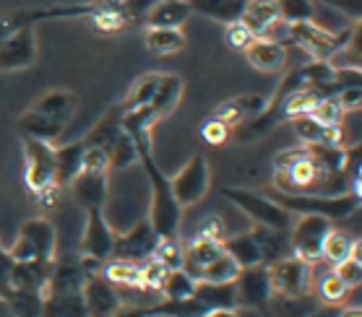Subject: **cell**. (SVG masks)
I'll use <instances>...</instances> for the list:
<instances>
[{
  "label": "cell",
  "mask_w": 362,
  "mask_h": 317,
  "mask_svg": "<svg viewBox=\"0 0 362 317\" xmlns=\"http://www.w3.org/2000/svg\"><path fill=\"white\" fill-rule=\"evenodd\" d=\"M193 289H196V281L182 268H177L165 276L159 294H162V299H188V297H193Z\"/></svg>",
  "instance_id": "cell-34"
},
{
  "label": "cell",
  "mask_w": 362,
  "mask_h": 317,
  "mask_svg": "<svg viewBox=\"0 0 362 317\" xmlns=\"http://www.w3.org/2000/svg\"><path fill=\"white\" fill-rule=\"evenodd\" d=\"M235 297L238 307H253L264 312L272 304V281H269V265H250L243 268L235 278Z\"/></svg>",
  "instance_id": "cell-13"
},
{
  "label": "cell",
  "mask_w": 362,
  "mask_h": 317,
  "mask_svg": "<svg viewBox=\"0 0 362 317\" xmlns=\"http://www.w3.org/2000/svg\"><path fill=\"white\" fill-rule=\"evenodd\" d=\"M146 47L159 57L175 55L185 47V34L180 29H165V26H148L146 32Z\"/></svg>",
  "instance_id": "cell-30"
},
{
  "label": "cell",
  "mask_w": 362,
  "mask_h": 317,
  "mask_svg": "<svg viewBox=\"0 0 362 317\" xmlns=\"http://www.w3.org/2000/svg\"><path fill=\"white\" fill-rule=\"evenodd\" d=\"M243 55L250 63V68H255L258 73H266V76L279 73L287 66V47L274 40H266V37H255L243 49Z\"/></svg>",
  "instance_id": "cell-18"
},
{
  "label": "cell",
  "mask_w": 362,
  "mask_h": 317,
  "mask_svg": "<svg viewBox=\"0 0 362 317\" xmlns=\"http://www.w3.org/2000/svg\"><path fill=\"white\" fill-rule=\"evenodd\" d=\"M352 32L354 24L344 32H331V29H323L315 21H303V24L289 26V44L300 47L315 63H329L331 57L349 42Z\"/></svg>",
  "instance_id": "cell-5"
},
{
  "label": "cell",
  "mask_w": 362,
  "mask_h": 317,
  "mask_svg": "<svg viewBox=\"0 0 362 317\" xmlns=\"http://www.w3.org/2000/svg\"><path fill=\"white\" fill-rule=\"evenodd\" d=\"M102 273H105L110 284H115L117 289H128V286H141V265H139V263H128V261L105 263Z\"/></svg>",
  "instance_id": "cell-33"
},
{
  "label": "cell",
  "mask_w": 362,
  "mask_h": 317,
  "mask_svg": "<svg viewBox=\"0 0 362 317\" xmlns=\"http://www.w3.org/2000/svg\"><path fill=\"white\" fill-rule=\"evenodd\" d=\"M344 109L339 107V102L334 97H323L318 104L313 107V112H310V117H315V120L321 122V125H326V128H331V125H341L344 122Z\"/></svg>",
  "instance_id": "cell-41"
},
{
  "label": "cell",
  "mask_w": 362,
  "mask_h": 317,
  "mask_svg": "<svg viewBox=\"0 0 362 317\" xmlns=\"http://www.w3.org/2000/svg\"><path fill=\"white\" fill-rule=\"evenodd\" d=\"M0 247H3V244H0Z\"/></svg>",
  "instance_id": "cell-53"
},
{
  "label": "cell",
  "mask_w": 362,
  "mask_h": 317,
  "mask_svg": "<svg viewBox=\"0 0 362 317\" xmlns=\"http://www.w3.org/2000/svg\"><path fill=\"white\" fill-rule=\"evenodd\" d=\"M190 18L188 0H157L146 13L148 26H165V29H182Z\"/></svg>",
  "instance_id": "cell-27"
},
{
  "label": "cell",
  "mask_w": 362,
  "mask_h": 317,
  "mask_svg": "<svg viewBox=\"0 0 362 317\" xmlns=\"http://www.w3.org/2000/svg\"><path fill=\"white\" fill-rule=\"evenodd\" d=\"M222 250L238 263L240 268H250V265H261V263H264V255H261V247H258V239H255L253 229H250V232H243V234H238V237H224Z\"/></svg>",
  "instance_id": "cell-25"
},
{
  "label": "cell",
  "mask_w": 362,
  "mask_h": 317,
  "mask_svg": "<svg viewBox=\"0 0 362 317\" xmlns=\"http://www.w3.org/2000/svg\"><path fill=\"white\" fill-rule=\"evenodd\" d=\"M339 309L341 304H318L308 317H339Z\"/></svg>",
  "instance_id": "cell-49"
},
{
  "label": "cell",
  "mask_w": 362,
  "mask_h": 317,
  "mask_svg": "<svg viewBox=\"0 0 362 317\" xmlns=\"http://www.w3.org/2000/svg\"><path fill=\"white\" fill-rule=\"evenodd\" d=\"M349 286H344L341 281L337 278V273L331 270L329 276H323L321 281H318V301L321 304H344V299L349 297Z\"/></svg>",
  "instance_id": "cell-40"
},
{
  "label": "cell",
  "mask_w": 362,
  "mask_h": 317,
  "mask_svg": "<svg viewBox=\"0 0 362 317\" xmlns=\"http://www.w3.org/2000/svg\"><path fill=\"white\" fill-rule=\"evenodd\" d=\"M266 198H272L274 203L281 205L284 211L297 213V216H326V219H349L360 208V196L354 193H341V196H289V193H279V190H269L264 193Z\"/></svg>",
  "instance_id": "cell-4"
},
{
  "label": "cell",
  "mask_w": 362,
  "mask_h": 317,
  "mask_svg": "<svg viewBox=\"0 0 362 317\" xmlns=\"http://www.w3.org/2000/svg\"><path fill=\"white\" fill-rule=\"evenodd\" d=\"M272 304L279 312V317H308L321 301H318V297L308 292L303 297H287V299L284 297H272Z\"/></svg>",
  "instance_id": "cell-32"
},
{
  "label": "cell",
  "mask_w": 362,
  "mask_h": 317,
  "mask_svg": "<svg viewBox=\"0 0 362 317\" xmlns=\"http://www.w3.org/2000/svg\"><path fill=\"white\" fill-rule=\"evenodd\" d=\"M151 258H154L157 263H162L167 270L182 268V242L177 239V237H170V239H159Z\"/></svg>",
  "instance_id": "cell-39"
},
{
  "label": "cell",
  "mask_w": 362,
  "mask_h": 317,
  "mask_svg": "<svg viewBox=\"0 0 362 317\" xmlns=\"http://www.w3.org/2000/svg\"><path fill=\"white\" fill-rule=\"evenodd\" d=\"M224 40H227V44H230L232 49H240V52H243L255 37L250 34V29H247L243 21H235V24H227V29H224Z\"/></svg>",
  "instance_id": "cell-44"
},
{
  "label": "cell",
  "mask_w": 362,
  "mask_h": 317,
  "mask_svg": "<svg viewBox=\"0 0 362 317\" xmlns=\"http://www.w3.org/2000/svg\"><path fill=\"white\" fill-rule=\"evenodd\" d=\"M71 193H74L76 203L83 211L91 208H105L107 201V174L105 172H78L71 182Z\"/></svg>",
  "instance_id": "cell-19"
},
{
  "label": "cell",
  "mask_w": 362,
  "mask_h": 317,
  "mask_svg": "<svg viewBox=\"0 0 362 317\" xmlns=\"http://www.w3.org/2000/svg\"><path fill=\"white\" fill-rule=\"evenodd\" d=\"M193 299L201 301L209 312L211 309H238L235 284H206V281H196Z\"/></svg>",
  "instance_id": "cell-28"
},
{
  "label": "cell",
  "mask_w": 362,
  "mask_h": 317,
  "mask_svg": "<svg viewBox=\"0 0 362 317\" xmlns=\"http://www.w3.org/2000/svg\"><path fill=\"white\" fill-rule=\"evenodd\" d=\"M266 97H258V94H240V97H230L219 102V104L209 112V117H214V120L224 122L230 131H238L243 128L245 122H250L253 117L266 109Z\"/></svg>",
  "instance_id": "cell-16"
},
{
  "label": "cell",
  "mask_w": 362,
  "mask_h": 317,
  "mask_svg": "<svg viewBox=\"0 0 362 317\" xmlns=\"http://www.w3.org/2000/svg\"><path fill=\"white\" fill-rule=\"evenodd\" d=\"M240 265L232 261L227 252H219L214 261L209 263L204 270H201V276L198 281H206V284H235V278L240 276Z\"/></svg>",
  "instance_id": "cell-31"
},
{
  "label": "cell",
  "mask_w": 362,
  "mask_h": 317,
  "mask_svg": "<svg viewBox=\"0 0 362 317\" xmlns=\"http://www.w3.org/2000/svg\"><path fill=\"white\" fill-rule=\"evenodd\" d=\"M170 185H173L175 201L180 208H188V205H196L198 201H204V196L211 187V169H209V159H206L204 151H198L182 164L180 172L170 177Z\"/></svg>",
  "instance_id": "cell-8"
},
{
  "label": "cell",
  "mask_w": 362,
  "mask_h": 317,
  "mask_svg": "<svg viewBox=\"0 0 362 317\" xmlns=\"http://www.w3.org/2000/svg\"><path fill=\"white\" fill-rule=\"evenodd\" d=\"M55 261H32V263H13L11 270V292H37L45 294L52 273Z\"/></svg>",
  "instance_id": "cell-20"
},
{
  "label": "cell",
  "mask_w": 362,
  "mask_h": 317,
  "mask_svg": "<svg viewBox=\"0 0 362 317\" xmlns=\"http://www.w3.org/2000/svg\"><path fill=\"white\" fill-rule=\"evenodd\" d=\"M76 109H78V97L68 89H52L42 94L21 117H18V133L24 138L45 140V143H55V140L66 133V128L74 120Z\"/></svg>",
  "instance_id": "cell-3"
},
{
  "label": "cell",
  "mask_w": 362,
  "mask_h": 317,
  "mask_svg": "<svg viewBox=\"0 0 362 317\" xmlns=\"http://www.w3.org/2000/svg\"><path fill=\"white\" fill-rule=\"evenodd\" d=\"M159 237L148 219L136 221L131 232L115 234V247H112V258L110 261H128V263H144L146 258L154 255Z\"/></svg>",
  "instance_id": "cell-12"
},
{
  "label": "cell",
  "mask_w": 362,
  "mask_h": 317,
  "mask_svg": "<svg viewBox=\"0 0 362 317\" xmlns=\"http://www.w3.org/2000/svg\"><path fill=\"white\" fill-rule=\"evenodd\" d=\"M0 317H13V312H11V304L6 297H0Z\"/></svg>",
  "instance_id": "cell-52"
},
{
  "label": "cell",
  "mask_w": 362,
  "mask_h": 317,
  "mask_svg": "<svg viewBox=\"0 0 362 317\" xmlns=\"http://www.w3.org/2000/svg\"><path fill=\"white\" fill-rule=\"evenodd\" d=\"M274 190L289 196H341L352 193L349 179L341 172L326 169L313 146L281 151L274 162Z\"/></svg>",
  "instance_id": "cell-1"
},
{
  "label": "cell",
  "mask_w": 362,
  "mask_h": 317,
  "mask_svg": "<svg viewBox=\"0 0 362 317\" xmlns=\"http://www.w3.org/2000/svg\"><path fill=\"white\" fill-rule=\"evenodd\" d=\"M230 136H232L230 128H227L224 122L214 120V117H209V120L201 125V138H204L209 146H222V143L230 138Z\"/></svg>",
  "instance_id": "cell-43"
},
{
  "label": "cell",
  "mask_w": 362,
  "mask_h": 317,
  "mask_svg": "<svg viewBox=\"0 0 362 317\" xmlns=\"http://www.w3.org/2000/svg\"><path fill=\"white\" fill-rule=\"evenodd\" d=\"M83 301H86L89 317H112L120 309V304H123L115 284H110L102 270L86 278V284H83Z\"/></svg>",
  "instance_id": "cell-17"
},
{
  "label": "cell",
  "mask_w": 362,
  "mask_h": 317,
  "mask_svg": "<svg viewBox=\"0 0 362 317\" xmlns=\"http://www.w3.org/2000/svg\"><path fill=\"white\" fill-rule=\"evenodd\" d=\"M196 237H204V239H214V242H222V239H224V224H222V219H216V216L206 219V224L198 229Z\"/></svg>",
  "instance_id": "cell-48"
},
{
  "label": "cell",
  "mask_w": 362,
  "mask_h": 317,
  "mask_svg": "<svg viewBox=\"0 0 362 317\" xmlns=\"http://www.w3.org/2000/svg\"><path fill=\"white\" fill-rule=\"evenodd\" d=\"M37 60V32L34 26H21L0 42V71H24Z\"/></svg>",
  "instance_id": "cell-15"
},
{
  "label": "cell",
  "mask_w": 362,
  "mask_h": 317,
  "mask_svg": "<svg viewBox=\"0 0 362 317\" xmlns=\"http://www.w3.org/2000/svg\"><path fill=\"white\" fill-rule=\"evenodd\" d=\"M346 258H360V242L341 229H331L323 242L321 261H326L329 265H339Z\"/></svg>",
  "instance_id": "cell-29"
},
{
  "label": "cell",
  "mask_w": 362,
  "mask_h": 317,
  "mask_svg": "<svg viewBox=\"0 0 362 317\" xmlns=\"http://www.w3.org/2000/svg\"><path fill=\"white\" fill-rule=\"evenodd\" d=\"M11 270H13V258L8 250L0 247V297H8L11 292Z\"/></svg>",
  "instance_id": "cell-47"
},
{
  "label": "cell",
  "mask_w": 362,
  "mask_h": 317,
  "mask_svg": "<svg viewBox=\"0 0 362 317\" xmlns=\"http://www.w3.org/2000/svg\"><path fill=\"white\" fill-rule=\"evenodd\" d=\"M334 224L326 216H315V213H308V216H300L297 224L292 227V237H289V250L297 261L313 265L315 261H321V250L323 242H326V234H329Z\"/></svg>",
  "instance_id": "cell-9"
},
{
  "label": "cell",
  "mask_w": 362,
  "mask_h": 317,
  "mask_svg": "<svg viewBox=\"0 0 362 317\" xmlns=\"http://www.w3.org/2000/svg\"><path fill=\"white\" fill-rule=\"evenodd\" d=\"M110 151V169H125L131 167L133 162H139V154H136V143L128 133H120L115 138V143L107 148Z\"/></svg>",
  "instance_id": "cell-38"
},
{
  "label": "cell",
  "mask_w": 362,
  "mask_h": 317,
  "mask_svg": "<svg viewBox=\"0 0 362 317\" xmlns=\"http://www.w3.org/2000/svg\"><path fill=\"white\" fill-rule=\"evenodd\" d=\"M83 151H86V143H83V140L63 143V146L55 148V185L68 187L74 182V177L81 172Z\"/></svg>",
  "instance_id": "cell-23"
},
{
  "label": "cell",
  "mask_w": 362,
  "mask_h": 317,
  "mask_svg": "<svg viewBox=\"0 0 362 317\" xmlns=\"http://www.w3.org/2000/svg\"><path fill=\"white\" fill-rule=\"evenodd\" d=\"M334 99L339 102V107L344 109V112H357L362 107V86L360 83H349L344 89H339L334 94Z\"/></svg>",
  "instance_id": "cell-45"
},
{
  "label": "cell",
  "mask_w": 362,
  "mask_h": 317,
  "mask_svg": "<svg viewBox=\"0 0 362 317\" xmlns=\"http://www.w3.org/2000/svg\"><path fill=\"white\" fill-rule=\"evenodd\" d=\"M269 281L272 297H303L310 292V265L297 261L295 255H287L281 261L269 263Z\"/></svg>",
  "instance_id": "cell-11"
},
{
  "label": "cell",
  "mask_w": 362,
  "mask_h": 317,
  "mask_svg": "<svg viewBox=\"0 0 362 317\" xmlns=\"http://www.w3.org/2000/svg\"><path fill=\"white\" fill-rule=\"evenodd\" d=\"M182 89H185V83H182L180 76L162 73L157 91H154V97H151V102H148V109H151V114L157 117V122L165 120L167 114H173L175 109H177L180 97H182Z\"/></svg>",
  "instance_id": "cell-21"
},
{
  "label": "cell",
  "mask_w": 362,
  "mask_h": 317,
  "mask_svg": "<svg viewBox=\"0 0 362 317\" xmlns=\"http://www.w3.org/2000/svg\"><path fill=\"white\" fill-rule=\"evenodd\" d=\"M133 143H136V154H139V162L144 167L148 177V187H151V205H148V224L154 227L159 239H170V237H177L180 232V216L182 208L175 201L173 185H170V177L159 169V164L154 162V154H151V133L139 131L131 133Z\"/></svg>",
  "instance_id": "cell-2"
},
{
  "label": "cell",
  "mask_w": 362,
  "mask_h": 317,
  "mask_svg": "<svg viewBox=\"0 0 362 317\" xmlns=\"http://www.w3.org/2000/svg\"><path fill=\"white\" fill-rule=\"evenodd\" d=\"M58 250V232L47 219H29L21 224L13 247H8V255L13 263H32V261H55Z\"/></svg>",
  "instance_id": "cell-7"
},
{
  "label": "cell",
  "mask_w": 362,
  "mask_h": 317,
  "mask_svg": "<svg viewBox=\"0 0 362 317\" xmlns=\"http://www.w3.org/2000/svg\"><path fill=\"white\" fill-rule=\"evenodd\" d=\"M276 11H279V21L295 26L303 21H313L315 3L313 0H276Z\"/></svg>",
  "instance_id": "cell-35"
},
{
  "label": "cell",
  "mask_w": 362,
  "mask_h": 317,
  "mask_svg": "<svg viewBox=\"0 0 362 317\" xmlns=\"http://www.w3.org/2000/svg\"><path fill=\"white\" fill-rule=\"evenodd\" d=\"M159 78H162V73H146V76H141L139 81L133 83V89H131V94H128V99H125V102H120V104H123V109H136V107H146L148 102H151V97H154V91H157Z\"/></svg>",
  "instance_id": "cell-36"
},
{
  "label": "cell",
  "mask_w": 362,
  "mask_h": 317,
  "mask_svg": "<svg viewBox=\"0 0 362 317\" xmlns=\"http://www.w3.org/2000/svg\"><path fill=\"white\" fill-rule=\"evenodd\" d=\"M115 247V232L110 229L105 219V208H91L86 211V227L81 234V255L94 258L99 263H107L112 258Z\"/></svg>",
  "instance_id": "cell-14"
},
{
  "label": "cell",
  "mask_w": 362,
  "mask_h": 317,
  "mask_svg": "<svg viewBox=\"0 0 362 317\" xmlns=\"http://www.w3.org/2000/svg\"><path fill=\"white\" fill-rule=\"evenodd\" d=\"M24 182L34 196L55 187V146L24 138Z\"/></svg>",
  "instance_id": "cell-10"
},
{
  "label": "cell",
  "mask_w": 362,
  "mask_h": 317,
  "mask_svg": "<svg viewBox=\"0 0 362 317\" xmlns=\"http://www.w3.org/2000/svg\"><path fill=\"white\" fill-rule=\"evenodd\" d=\"M240 21L250 29L253 37H264V34L279 21L276 0H245V8H243Z\"/></svg>",
  "instance_id": "cell-24"
},
{
  "label": "cell",
  "mask_w": 362,
  "mask_h": 317,
  "mask_svg": "<svg viewBox=\"0 0 362 317\" xmlns=\"http://www.w3.org/2000/svg\"><path fill=\"white\" fill-rule=\"evenodd\" d=\"M334 273H337V278L344 286H349V289H357V286L362 284V263H360V258H346V261H341L339 265H334Z\"/></svg>",
  "instance_id": "cell-42"
},
{
  "label": "cell",
  "mask_w": 362,
  "mask_h": 317,
  "mask_svg": "<svg viewBox=\"0 0 362 317\" xmlns=\"http://www.w3.org/2000/svg\"><path fill=\"white\" fill-rule=\"evenodd\" d=\"M42 317H89L81 292H45Z\"/></svg>",
  "instance_id": "cell-22"
},
{
  "label": "cell",
  "mask_w": 362,
  "mask_h": 317,
  "mask_svg": "<svg viewBox=\"0 0 362 317\" xmlns=\"http://www.w3.org/2000/svg\"><path fill=\"white\" fill-rule=\"evenodd\" d=\"M190 13H198L204 18L219 21V24H235L243 16L245 0H188Z\"/></svg>",
  "instance_id": "cell-26"
},
{
  "label": "cell",
  "mask_w": 362,
  "mask_h": 317,
  "mask_svg": "<svg viewBox=\"0 0 362 317\" xmlns=\"http://www.w3.org/2000/svg\"><path fill=\"white\" fill-rule=\"evenodd\" d=\"M222 196L227 198L230 203L238 205L240 211L253 221V227L287 232L289 224H292V213L284 211L281 205H276L272 198H266L264 193H255V190H247V187H222Z\"/></svg>",
  "instance_id": "cell-6"
},
{
  "label": "cell",
  "mask_w": 362,
  "mask_h": 317,
  "mask_svg": "<svg viewBox=\"0 0 362 317\" xmlns=\"http://www.w3.org/2000/svg\"><path fill=\"white\" fill-rule=\"evenodd\" d=\"M339 317H362V309L354 307V304H349V307L339 309Z\"/></svg>",
  "instance_id": "cell-50"
},
{
  "label": "cell",
  "mask_w": 362,
  "mask_h": 317,
  "mask_svg": "<svg viewBox=\"0 0 362 317\" xmlns=\"http://www.w3.org/2000/svg\"><path fill=\"white\" fill-rule=\"evenodd\" d=\"M204 317H238L235 309H211V312H206Z\"/></svg>",
  "instance_id": "cell-51"
},
{
  "label": "cell",
  "mask_w": 362,
  "mask_h": 317,
  "mask_svg": "<svg viewBox=\"0 0 362 317\" xmlns=\"http://www.w3.org/2000/svg\"><path fill=\"white\" fill-rule=\"evenodd\" d=\"M8 304L13 317H42L45 297L37 292H8Z\"/></svg>",
  "instance_id": "cell-37"
},
{
  "label": "cell",
  "mask_w": 362,
  "mask_h": 317,
  "mask_svg": "<svg viewBox=\"0 0 362 317\" xmlns=\"http://www.w3.org/2000/svg\"><path fill=\"white\" fill-rule=\"evenodd\" d=\"M321 6L331 11H339V13H344L346 18H352V24H360V16H362V0H318Z\"/></svg>",
  "instance_id": "cell-46"
}]
</instances>
